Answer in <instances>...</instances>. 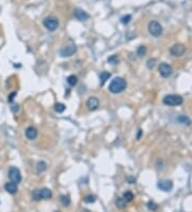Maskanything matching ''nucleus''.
<instances>
[{"mask_svg":"<svg viewBox=\"0 0 192 212\" xmlns=\"http://www.w3.org/2000/svg\"><path fill=\"white\" fill-rule=\"evenodd\" d=\"M126 204L127 203L123 198H117V201H115V205H117V207L119 209H124L126 207Z\"/></svg>","mask_w":192,"mask_h":212,"instance_id":"nucleus-21","label":"nucleus"},{"mask_svg":"<svg viewBox=\"0 0 192 212\" xmlns=\"http://www.w3.org/2000/svg\"><path fill=\"white\" fill-rule=\"evenodd\" d=\"M185 51H186V47L183 44H175V45H173L170 48V53L174 57H181L185 54Z\"/></svg>","mask_w":192,"mask_h":212,"instance_id":"nucleus-8","label":"nucleus"},{"mask_svg":"<svg viewBox=\"0 0 192 212\" xmlns=\"http://www.w3.org/2000/svg\"><path fill=\"white\" fill-rule=\"evenodd\" d=\"M9 178L12 182H14V183H16V184L21 183V171H19V169L17 168V167H15V166L10 167L9 168Z\"/></svg>","mask_w":192,"mask_h":212,"instance_id":"nucleus-4","label":"nucleus"},{"mask_svg":"<svg viewBox=\"0 0 192 212\" xmlns=\"http://www.w3.org/2000/svg\"><path fill=\"white\" fill-rule=\"evenodd\" d=\"M44 27L47 29L48 31H55L59 27V22L56 17H46L43 22Z\"/></svg>","mask_w":192,"mask_h":212,"instance_id":"nucleus-5","label":"nucleus"},{"mask_svg":"<svg viewBox=\"0 0 192 212\" xmlns=\"http://www.w3.org/2000/svg\"><path fill=\"white\" fill-rule=\"evenodd\" d=\"M146 51H147V49H146L145 46H143V45L139 46L138 49H137V55L139 56V57H143L145 54H146Z\"/></svg>","mask_w":192,"mask_h":212,"instance_id":"nucleus-22","label":"nucleus"},{"mask_svg":"<svg viewBox=\"0 0 192 212\" xmlns=\"http://www.w3.org/2000/svg\"><path fill=\"white\" fill-rule=\"evenodd\" d=\"M66 82L70 86H76L78 83V77L76 75H70L66 80Z\"/></svg>","mask_w":192,"mask_h":212,"instance_id":"nucleus-16","label":"nucleus"},{"mask_svg":"<svg viewBox=\"0 0 192 212\" xmlns=\"http://www.w3.org/2000/svg\"><path fill=\"white\" fill-rule=\"evenodd\" d=\"M39 193H40L41 199H49V198H51V196H53V192L47 188H43V189L39 190Z\"/></svg>","mask_w":192,"mask_h":212,"instance_id":"nucleus-14","label":"nucleus"},{"mask_svg":"<svg viewBox=\"0 0 192 212\" xmlns=\"http://www.w3.org/2000/svg\"><path fill=\"white\" fill-rule=\"evenodd\" d=\"M4 190H6L7 192H9L10 194H15L17 193V191H18V188H17V184L14 183V182H7L6 184H4Z\"/></svg>","mask_w":192,"mask_h":212,"instance_id":"nucleus-13","label":"nucleus"},{"mask_svg":"<svg viewBox=\"0 0 192 212\" xmlns=\"http://www.w3.org/2000/svg\"><path fill=\"white\" fill-rule=\"evenodd\" d=\"M99 106V101L96 97H90L87 101V107L90 110H96Z\"/></svg>","mask_w":192,"mask_h":212,"instance_id":"nucleus-10","label":"nucleus"},{"mask_svg":"<svg viewBox=\"0 0 192 212\" xmlns=\"http://www.w3.org/2000/svg\"><path fill=\"white\" fill-rule=\"evenodd\" d=\"M81 212H91V211H89V210H87V209H83V210H82V211H81Z\"/></svg>","mask_w":192,"mask_h":212,"instance_id":"nucleus-32","label":"nucleus"},{"mask_svg":"<svg viewBox=\"0 0 192 212\" xmlns=\"http://www.w3.org/2000/svg\"><path fill=\"white\" fill-rule=\"evenodd\" d=\"M76 51H77V46H75V45L64 46V47L61 48V51H60V56L63 58L72 57L73 55H75Z\"/></svg>","mask_w":192,"mask_h":212,"instance_id":"nucleus-7","label":"nucleus"},{"mask_svg":"<svg viewBox=\"0 0 192 212\" xmlns=\"http://www.w3.org/2000/svg\"><path fill=\"white\" fill-rule=\"evenodd\" d=\"M158 70H159L160 75L164 78L170 77V76L172 75V73H173V69H172V66L170 65H168V63H166V62L160 63Z\"/></svg>","mask_w":192,"mask_h":212,"instance_id":"nucleus-6","label":"nucleus"},{"mask_svg":"<svg viewBox=\"0 0 192 212\" xmlns=\"http://www.w3.org/2000/svg\"><path fill=\"white\" fill-rule=\"evenodd\" d=\"M83 200H85V203H87V204H93L96 200V197L94 195H91V194H90V195L85 196Z\"/></svg>","mask_w":192,"mask_h":212,"instance_id":"nucleus-24","label":"nucleus"},{"mask_svg":"<svg viewBox=\"0 0 192 212\" xmlns=\"http://www.w3.org/2000/svg\"><path fill=\"white\" fill-rule=\"evenodd\" d=\"M66 106L63 104V103H57L55 105V110L57 113H63L65 110Z\"/></svg>","mask_w":192,"mask_h":212,"instance_id":"nucleus-23","label":"nucleus"},{"mask_svg":"<svg viewBox=\"0 0 192 212\" xmlns=\"http://www.w3.org/2000/svg\"><path fill=\"white\" fill-rule=\"evenodd\" d=\"M130 19H131V16H130V15H126V16L122 17V19H121V21H122V23L124 24V25H126V24L129 23Z\"/></svg>","mask_w":192,"mask_h":212,"instance_id":"nucleus-28","label":"nucleus"},{"mask_svg":"<svg viewBox=\"0 0 192 212\" xmlns=\"http://www.w3.org/2000/svg\"><path fill=\"white\" fill-rule=\"evenodd\" d=\"M11 109H12V112H13V113H17V112H18V109H19L18 104H12Z\"/></svg>","mask_w":192,"mask_h":212,"instance_id":"nucleus-29","label":"nucleus"},{"mask_svg":"<svg viewBox=\"0 0 192 212\" xmlns=\"http://www.w3.org/2000/svg\"><path fill=\"white\" fill-rule=\"evenodd\" d=\"M141 134H142V131H141V130H139V134H138V138H140V136H141Z\"/></svg>","mask_w":192,"mask_h":212,"instance_id":"nucleus-31","label":"nucleus"},{"mask_svg":"<svg viewBox=\"0 0 192 212\" xmlns=\"http://www.w3.org/2000/svg\"><path fill=\"white\" fill-rule=\"evenodd\" d=\"M147 208H149V210L155 211L157 208H158V206H157V205L155 204L154 201H149V203H147Z\"/></svg>","mask_w":192,"mask_h":212,"instance_id":"nucleus-26","label":"nucleus"},{"mask_svg":"<svg viewBox=\"0 0 192 212\" xmlns=\"http://www.w3.org/2000/svg\"><path fill=\"white\" fill-rule=\"evenodd\" d=\"M25 135H26V137L28 139L33 140L38 137V130H36L34 127L30 125V127H28L26 129V131H25Z\"/></svg>","mask_w":192,"mask_h":212,"instance_id":"nucleus-11","label":"nucleus"},{"mask_svg":"<svg viewBox=\"0 0 192 212\" xmlns=\"http://www.w3.org/2000/svg\"><path fill=\"white\" fill-rule=\"evenodd\" d=\"M74 15H75L76 18L80 22L87 21V19H89V17H90L87 12L83 11V10H81V9H76L75 11H74Z\"/></svg>","mask_w":192,"mask_h":212,"instance_id":"nucleus-12","label":"nucleus"},{"mask_svg":"<svg viewBox=\"0 0 192 212\" xmlns=\"http://www.w3.org/2000/svg\"><path fill=\"white\" fill-rule=\"evenodd\" d=\"M127 87V83L124 78L122 77H115L111 80L109 85V91L114 94H117V93L123 92Z\"/></svg>","mask_w":192,"mask_h":212,"instance_id":"nucleus-1","label":"nucleus"},{"mask_svg":"<svg viewBox=\"0 0 192 212\" xmlns=\"http://www.w3.org/2000/svg\"><path fill=\"white\" fill-rule=\"evenodd\" d=\"M155 62H156V59H149V61H147V68L149 69H153L155 66Z\"/></svg>","mask_w":192,"mask_h":212,"instance_id":"nucleus-27","label":"nucleus"},{"mask_svg":"<svg viewBox=\"0 0 192 212\" xmlns=\"http://www.w3.org/2000/svg\"><path fill=\"white\" fill-rule=\"evenodd\" d=\"M36 169H38V172H43L47 169V163L44 161L39 162L38 165H36Z\"/></svg>","mask_w":192,"mask_h":212,"instance_id":"nucleus-19","label":"nucleus"},{"mask_svg":"<svg viewBox=\"0 0 192 212\" xmlns=\"http://www.w3.org/2000/svg\"><path fill=\"white\" fill-rule=\"evenodd\" d=\"M60 203L62 204V206L64 207H68L71 204V199L67 195H61L60 196Z\"/></svg>","mask_w":192,"mask_h":212,"instance_id":"nucleus-18","label":"nucleus"},{"mask_svg":"<svg viewBox=\"0 0 192 212\" xmlns=\"http://www.w3.org/2000/svg\"><path fill=\"white\" fill-rule=\"evenodd\" d=\"M157 186H158V189L161 190V191L169 192L173 189V183H172V181H170V180H161V181L158 182Z\"/></svg>","mask_w":192,"mask_h":212,"instance_id":"nucleus-9","label":"nucleus"},{"mask_svg":"<svg viewBox=\"0 0 192 212\" xmlns=\"http://www.w3.org/2000/svg\"><path fill=\"white\" fill-rule=\"evenodd\" d=\"M177 120H178L181 123H183V124H186V125H190L191 124V120L189 119L188 117H186V116H179L178 118H177Z\"/></svg>","mask_w":192,"mask_h":212,"instance_id":"nucleus-20","label":"nucleus"},{"mask_svg":"<svg viewBox=\"0 0 192 212\" xmlns=\"http://www.w3.org/2000/svg\"><path fill=\"white\" fill-rule=\"evenodd\" d=\"M149 32L152 34L153 36H160L162 33V26L160 25L158 22L152 21L149 24Z\"/></svg>","mask_w":192,"mask_h":212,"instance_id":"nucleus-3","label":"nucleus"},{"mask_svg":"<svg viewBox=\"0 0 192 212\" xmlns=\"http://www.w3.org/2000/svg\"><path fill=\"white\" fill-rule=\"evenodd\" d=\"M123 199H124L126 203H130L134 199V194H132L131 191H126L123 195Z\"/></svg>","mask_w":192,"mask_h":212,"instance_id":"nucleus-17","label":"nucleus"},{"mask_svg":"<svg viewBox=\"0 0 192 212\" xmlns=\"http://www.w3.org/2000/svg\"><path fill=\"white\" fill-rule=\"evenodd\" d=\"M56 212H61V211H56Z\"/></svg>","mask_w":192,"mask_h":212,"instance_id":"nucleus-33","label":"nucleus"},{"mask_svg":"<svg viewBox=\"0 0 192 212\" xmlns=\"http://www.w3.org/2000/svg\"><path fill=\"white\" fill-rule=\"evenodd\" d=\"M110 76H111V74H110L109 72H106V71L100 73V75H99V84H100V86H104L106 84V82H107V80L110 78Z\"/></svg>","mask_w":192,"mask_h":212,"instance_id":"nucleus-15","label":"nucleus"},{"mask_svg":"<svg viewBox=\"0 0 192 212\" xmlns=\"http://www.w3.org/2000/svg\"><path fill=\"white\" fill-rule=\"evenodd\" d=\"M163 104L168 106H178L183 104V98L177 94H169L163 98Z\"/></svg>","mask_w":192,"mask_h":212,"instance_id":"nucleus-2","label":"nucleus"},{"mask_svg":"<svg viewBox=\"0 0 192 212\" xmlns=\"http://www.w3.org/2000/svg\"><path fill=\"white\" fill-rule=\"evenodd\" d=\"M15 95H16V92H12L11 94L9 95V101H10V102H12V101H13V99H14Z\"/></svg>","mask_w":192,"mask_h":212,"instance_id":"nucleus-30","label":"nucleus"},{"mask_svg":"<svg viewBox=\"0 0 192 212\" xmlns=\"http://www.w3.org/2000/svg\"><path fill=\"white\" fill-rule=\"evenodd\" d=\"M108 62L111 63V65H117V63H119V57H117V55L110 56V57L108 58Z\"/></svg>","mask_w":192,"mask_h":212,"instance_id":"nucleus-25","label":"nucleus"}]
</instances>
